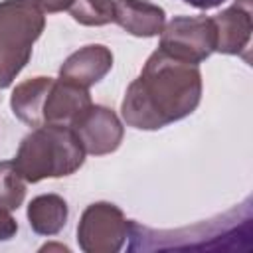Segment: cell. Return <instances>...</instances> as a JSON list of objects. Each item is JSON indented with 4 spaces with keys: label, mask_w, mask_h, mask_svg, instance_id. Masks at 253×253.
Listing matches in <instances>:
<instances>
[{
    "label": "cell",
    "mask_w": 253,
    "mask_h": 253,
    "mask_svg": "<svg viewBox=\"0 0 253 253\" xmlns=\"http://www.w3.org/2000/svg\"><path fill=\"white\" fill-rule=\"evenodd\" d=\"M200 99V67L158 47L146 59L140 75L128 85L121 115L132 128L156 130L194 113Z\"/></svg>",
    "instance_id": "1"
},
{
    "label": "cell",
    "mask_w": 253,
    "mask_h": 253,
    "mask_svg": "<svg viewBox=\"0 0 253 253\" xmlns=\"http://www.w3.org/2000/svg\"><path fill=\"white\" fill-rule=\"evenodd\" d=\"M85 150L65 125H42L24 136L14 156V166L26 182L69 176L81 168Z\"/></svg>",
    "instance_id": "2"
},
{
    "label": "cell",
    "mask_w": 253,
    "mask_h": 253,
    "mask_svg": "<svg viewBox=\"0 0 253 253\" xmlns=\"http://www.w3.org/2000/svg\"><path fill=\"white\" fill-rule=\"evenodd\" d=\"M43 28L45 16L32 0L0 2V89L10 87L26 67Z\"/></svg>",
    "instance_id": "3"
},
{
    "label": "cell",
    "mask_w": 253,
    "mask_h": 253,
    "mask_svg": "<svg viewBox=\"0 0 253 253\" xmlns=\"http://www.w3.org/2000/svg\"><path fill=\"white\" fill-rule=\"evenodd\" d=\"M160 49L188 63H202L215 51V26L208 16H176L160 32Z\"/></svg>",
    "instance_id": "4"
},
{
    "label": "cell",
    "mask_w": 253,
    "mask_h": 253,
    "mask_svg": "<svg viewBox=\"0 0 253 253\" xmlns=\"http://www.w3.org/2000/svg\"><path fill=\"white\" fill-rule=\"evenodd\" d=\"M128 235L125 213L109 202L87 206L77 225V243L85 253H117Z\"/></svg>",
    "instance_id": "5"
},
{
    "label": "cell",
    "mask_w": 253,
    "mask_h": 253,
    "mask_svg": "<svg viewBox=\"0 0 253 253\" xmlns=\"http://www.w3.org/2000/svg\"><path fill=\"white\" fill-rule=\"evenodd\" d=\"M71 128L77 134L83 150L95 156L115 152L121 146L125 134L117 113L103 105H89L71 123Z\"/></svg>",
    "instance_id": "6"
},
{
    "label": "cell",
    "mask_w": 253,
    "mask_h": 253,
    "mask_svg": "<svg viewBox=\"0 0 253 253\" xmlns=\"http://www.w3.org/2000/svg\"><path fill=\"white\" fill-rule=\"evenodd\" d=\"M215 26V51L239 55L249 45L253 22L249 0H235L229 8L211 18Z\"/></svg>",
    "instance_id": "7"
},
{
    "label": "cell",
    "mask_w": 253,
    "mask_h": 253,
    "mask_svg": "<svg viewBox=\"0 0 253 253\" xmlns=\"http://www.w3.org/2000/svg\"><path fill=\"white\" fill-rule=\"evenodd\" d=\"M91 95L85 87H79L65 79H53L49 85V91L43 101L42 119L43 125H65L71 126V123L89 107Z\"/></svg>",
    "instance_id": "8"
},
{
    "label": "cell",
    "mask_w": 253,
    "mask_h": 253,
    "mask_svg": "<svg viewBox=\"0 0 253 253\" xmlns=\"http://www.w3.org/2000/svg\"><path fill=\"white\" fill-rule=\"evenodd\" d=\"M113 67V53L107 45L91 43L73 51L59 67V77L89 89L99 83Z\"/></svg>",
    "instance_id": "9"
},
{
    "label": "cell",
    "mask_w": 253,
    "mask_h": 253,
    "mask_svg": "<svg viewBox=\"0 0 253 253\" xmlns=\"http://www.w3.org/2000/svg\"><path fill=\"white\" fill-rule=\"evenodd\" d=\"M113 22H117L130 36L152 38L162 32L166 14L160 6L148 0H115Z\"/></svg>",
    "instance_id": "10"
},
{
    "label": "cell",
    "mask_w": 253,
    "mask_h": 253,
    "mask_svg": "<svg viewBox=\"0 0 253 253\" xmlns=\"http://www.w3.org/2000/svg\"><path fill=\"white\" fill-rule=\"evenodd\" d=\"M51 77H32L22 81L20 85H16V89L12 91L10 97V107L12 113L26 123L28 126H42L43 119H42V111H43V101L45 95L49 91L51 85Z\"/></svg>",
    "instance_id": "11"
},
{
    "label": "cell",
    "mask_w": 253,
    "mask_h": 253,
    "mask_svg": "<svg viewBox=\"0 0 253 253\" xmlns=\"http://www.w3.org/2000/svg\"><path fill=\"white\" fill-rule=\"evenodd\" d=\"M28 221L38 235H55L67 223V204L57 194H42L28 204Z\"/></svg>",
    "instance_id": "12"
},
{
    "label": "cell",
    "mask_w": 253,
    "mask_h": 253,
    "mask_svg": "<svg viewBox=\"0 0 253 253\" xmlns=\"http://www.w3.org/2000/svg\"><path fill=\"white\" fill-rule=\"evenodd\" d=\"M26 198V180L20 176L12 160L0 162V208L12 211Z\"/></svg>",
    "instance_id": "13"
},
{
    "label": "cell",
    "mask_w": 253,
    "mask_h": 253,
    "mask_svg": "<svg viewBox=\"0 0 253 253\" xmlns=\"http://www.w3.org/2000/svg\"><path fill=\"white\" fill-rule=\"evenodd\" d=\"M69 12L83 26H105L113 22L115 0H73Z\"/></svg>",
    "instance_id": "14"
},
{
    "label": "cell",
    "mask_w": 253,
    "mask_h": 253,
    "mask_svg": "<svg viewBox=\"0 0 253 253\" xmlns=\"http://www.w3.org/2000/svg\"><path fill=\"white\" fill-rule=\"evenodd\" d=\"M16 231H18V223H16V219L10 215L8 210L0 208V241H8V239H12V237L16 235Z\"/></svg>",
    "instance_id": "15"
},
{
    "label": "cell",
    "mask_w": 253,
    "mask_h": 253,
    "mask_svg": "<svg viewBox=\"0 0 253 253\" xmlns=\"http://www.w3.org/2000/svg\"><path fill=\"white\" fill-rule=\"evenodd\" d=\"M42 12H47V14H55V12H61V10H69L71 2L73 0H32Z\"/></svg>",
    "instance_id": "16"
},
{
    "label": "cell",
    "mask_w": 253,
    "mask_h": 253,
    "mask_svg": "<svg viewBox=\"0 0 253 253\" xmlns=\"http://www.w3.org/2000/svg\"><path fill=\"white\" fill-rule=\"evenodd\" d=\"M184 2L190 4V6H194V8H198V10H210V8L221 6L225 0H184Z\"/></svg>",
    "instance_id": "17"
}]
</instances>
